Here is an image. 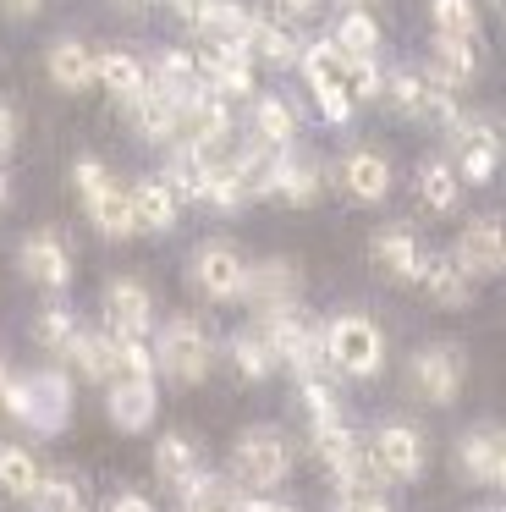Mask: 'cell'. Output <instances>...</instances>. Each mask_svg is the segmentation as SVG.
Returning a JSON list of instances; mask_svg holds the SVG:
<instances>
[{
    "label": "cell",
    "instance_id": "obj_1",
    "mask_svg": "<svg viewBox=\"0 0 506 512\" xmlns=\"http://www.w3.org/2000/svg\"><path fill=\"white\" fill-rule=\"evenodd\" d=\"M0 402H6V413L22 419L28 430L61 435L66 419H72V380L44 364V369H33L28 380H6V386H0Z\"/></svg>",
    "mask_w": 506,
    "mask_h": 512
},
{
    "label": "cell",
    "instance_id": "obj_2",
    "mask_svg": "<svg viewBox=\"0 0 506 512\" xmlns=\"http://www.w3.org/2000/svg\"><path fill=\"white\" fill-rule=\"evenodd\" d=\"M149 353H154V369H160L171 386H198V380H209V369H215V336H209L204 320L176 314V320L160 325Z\"/></svg>",
    "mask_w": 506,
    "mask_h": 512
},
{
    "label": "cell",
    "instance_id": "obj_3",
    "mask_svg": "<svg viewBox=\"0 0 506 512\" xmlns=\"http://www.w3.org/2000/svg\"><path fill=\"white\" fill-rule=\"evenodd\" d=\"M292 474V435L275 424H253L231 446V485L237 490H275Z\"/></svg>",
    "mask_w": 506,
    "mask_h": 512
},
{
    "label": "cell",
    "instance_id": "obj_4",
    "mask_svg": "<svg viewBox=\"0 0 506 512\" xmlns=\"http://www.w3.org/2000/svg\"><path fill=\"white\" fill-rule=\"evenodd\" d=\"M325 331V358L336 375L347 380H369L380 375L385 364V331L369 320V314H336L330 325H319Z\"/></svg>",
    "mask_w": 506,
    "mask_h": 512
},
{
    "label": "cell",
    "instance_id": "obj_5",
    "mask_svg": "<svg viewBox=\"0 0 506 512\" xmlns=\"http://www.w3.org/2000/svg\"><path fill=\"white\" fill-rule=\"evenodd\" d=\"M462 386H468V358L446 342L418 347L413 364H407V391H413V402H424V408H451V402L462 397Z\"/></svg>",
    "mask_w": 506,
    "mask_h": 512
},
{
    "label": "cell",
    "instance_id": "obj_6",
    "mask_svg": "<svg viewBox=\"0 0 506 512\" xmlns=\"http://www.w3.org/2000/svg\"><path fill=\"white\" fill-rule=\"evenodd\" d=\"M363 452H369L374 474L396 479V485L418 479V474H424V463H429V446H424V435H418L413 424H380V430L363 441Z\"/></svg>",
    "mask_w": 506,
    "mask_h": 512
},
{
    "label": "cell",
    "instance_id": "obj_7",
    "mask_svg": "<svg viewBox=\"0 0 506 512\" xmlns=\"http://www.w3.org/2000/svg\"><path fill=\"white\" fill-rule=\"evenodd\" d=\"M446 133H451V149H457V166H451L457 182H468V188L490 182L495 166H501V138H495L490 116H457Z\"/></svg>",
    "mask_w": 506,
    "mask_h": 512
},
{
    "label": "cell",
    "instance_id": "obj_8",
    "mask_svg": "<svg viewBox=\"0 0 506 512\" xmlns=\"http://www.w3.org/2000/svg\"><path fill=\"white\" fill-rule=\"evenodd\" d=\"M198 72H204V89L215 100H248L253 94V56L237 39H204V50H193Z\"/></svg>",
    "mask_w": 506,
    "mask_h": 512
},
{
    "label": "cell",
    "instance_id": "obj_9",
    "mask_svg": "<svg viewBox=\"0 0 506 512\" xmlns=\"http://www.w3.org/2000/svg\"><path fill=\"white\" fill-rule=\"evenodd\" d=\"M242 270H248V259L237 254L231 243H198L193 254H187V281H193V292H204L209 303H231L242 292Z\"/></svg>",
    "mask_w": 506,
    "mask_h": 512
},
{
    "label": "cell",
    "instance_id": "obj_10",
    "mask_svg": "<svg viewBox=\"0 0 506 512\" xmlns=\"http://www.w3.org/2000/svg\"><path fill=\"white\" fill-rule=\"evenodd\" d=\"M457 474L468 485H484V490H495L506 479V446H501V424L495 419H484V424L457 435Z\"/></svg>",
    "mask_w": 506,
    "mask_h": 512
},
{
    "label": "cell",
    "instance_id": "obj_11",
    "mask_svg": "<svg viewBox=\"0 0 506 512\" xmlns=\"http://www.w3.org/2000/svg\"><path fill=\"white\" fill-rule=\"evenodd\" d=\"M297 292H303V270H297V259H264V265L242 270L237 298H248L253 314H270V309H292Z\"/></svg>",
    "mask_w": 506,
    "mask_h": 512
},
{
    "label": "cell",
    "instance_id": "obj_12",
    "mask_svg": "<svg viewBox=\"0 0 506 512\" xmlns=\"http://www.w3.org/2000/svg\"><path fill=\"white\" fill-rule=\"evenodd\" d=\"M105 320L116 336H149L154 331V292L138 276H116L105 287Z\"/></svg>",
    "mask_w": 506,
    "mask_h": 512
},
{
    "label": "cell",
    "instance_id": "obj_13",
    "mask_svg": "<svg viewBox=\"0 0 506 512\" xmlns=\"http://www.w3.org/2000/svg\"><path fill=\"white\" fill-rule=\"evenodd\" d=\"M501 259H506V248H501V226H495L490 215H479V221L462 226L457 248H451V265H457L468 281H479V276H501Z\"/></svg>",
    "mask_w": 506,
    "mask_h": 512
},
{
    "label": "cell",
    "instance_id": "obj_14",
    "mask_svg": "<svg viewBox=\"0 0 506 512\" xmlns=\"http://www.w3.org/2000/svg\"><path fill=\"white\" fill-rule=\"evenodd\" d=\"M17 265H22V276L44 292H61L66 281H72V254H66V243L50 232H33L28 243L17 248Z\"/></svg>",
    "mask_w": 506,
    "mask_h": 512
},
{
    "label": "cell",
    "instance_id": "obj_15",
    "mask_svg": "<svg viewBox=\"0 0 506 512\" xmlns=\"http://www.w3.org/2000/svg\"><path fill=\"white\" fill-rule=\"evenodd\" d=\"M154 380H132V375H116L110 380V402H105V413H110V424H116L121 435H143L154 424Z\"/></svg>",
    "mask_w": 506,
    "mask_h": 512
},
{
    "label": "cell",
    "instance_id": "obj_16",
    "mask_svg": "<svg viewBox=\"0 0 506 512\" xmlns=\"http://www.w3.org/2000/svg\"><path fill=\"white\" fill-rule=\"evenodd\" d=\"M154 479H160L176 501H182L198 479H204V463H198V452H193V441H187V435L171 430V435H160V441H154Z\"/></svg>",
    "mask_w": 506,
    "mask_h": 512
},
{
    "label": "cell",
    "instance_id": "obj_17",
    "mask_svg": "<svg viewBox=\"0 0 506 512\" xmlns=\"http://www.w3.org/2000/svg\"><path fill=\"white\" fill-rule=\"evenodd\" d=\"M369 265L380 270L385 281L407 287V281H418V265H424V248H418L407 232H374V237H369Z\"/></svg>",
    "mask_w": 506,
    "mask_h": 512
},
{
    "label": "cell",
    "instance_id": "obj_18",
    "mask_svg": "<svg viewBox=\"0 0 506 512\" xmlns=\"http://www.w3.org/2000/svg\"><path fill=\"white\" fill-rule=\"evenodd\" d=\"M341 188L358 204H385L391 199V160L374 155V149H358V155L341 160Z\"/></svg>",
    "mask_w": 506,
    "mask_h": 512
},
{
    "label": "cell",
    "instance_id": "obj_19",
    "mask_svg": "<svg viewBox=\"0 0 506 512\" xmlns=\"http://www.w3.org/2000/svg\"><path fill=\"white\" fill-rule=\"evenodd\" d=\"M479 72V56H473V39H440L435 34V45H429V72H424V83H435V89H451L457 94L462 83Z\"/></svg>",
    "mask_w": 506,
    "mask_h": 512
},
{
    "label": "cell",
    "instance_id": "obj_20",
    "mask_svg": "<svg viewBox=\"0 0 506 512\" xmlns=\"http://www.w3.org/2000/svg\"><path fill=\"white\" fill-rule=\"evenodd\" d=\"M127 204H132V232H149V237H165L176 226V199L160 177L154 182H138L127 188Z\"/></svg>",
    "mask_w": 506,
    "mask_h": 512
},
{
    "label": "cell",
    "instance_id": "obj_21",
    "mask_svg": "<svg viewBox=\"0 0 506 512\" xmlns=\"http://www.w3.org/2000/svg\"><path fill=\"white\" fill-rule=\"evenodd\" d=\"M149 89L165 94V100H193V94H204V72H198L193 50H160V61L149 72Z\"/></svg>",
    "mask_w": 506,
    "mask_h": 512
},
{
    "label": "cell",
    "instance_id": "obj_22",
    "mask_svg": "<svg viewBox=\"0 0 506 512\" xmlns=\"http://www.w3.org/2000/svg\"><path fill=\"white\" fill-rule=\"evenodd\" d=\"M61 358H72V369L83 380H99V386L116 380V336H110V331H77L72 347H66Z\"/></svg>",
    "mask_w": 506,
    "mask_h": 512
},
{
    "label": "cell",
    "instance_id": "obj_23",
    "mask_svg": "<svg viewBox=\"0 0 506 512\" xmlns=\"http://www.w3.org/2000/svg\"><path fill=\"white\" fill-rule=\"evenodd\" d=\"M44 67H50L55 89L77 94L83 83H94V50H88L83 39H55V45L44 50Z\"/></svg>",
    "mask_w": 506,
    "mask_h": 512
},
{
    "label": "cell",
    "instance_id": "obj_24",
    "mask_svg": "<svg viewBox=\"0 0 506 512\" xmlns=\"http://www.w3.org/2000/svg\"><path fill=\"white\" fill-rule=\"evenodd\" d=\"M94 78L105 83L121 105H132L143 89H149V67H143L138 56H127V50H105V56H94Z\"/></svg>",
    "mask_w": 506,
    "mask_h": 512
},
{
    "label": "cell",
    "instance_id": "obj_25",
    "mask_svg": "<svg viewBox=\"0 0 506 512\" xmlns=\"http://www.w3.org/2000/svg\"><path fill=\"white\" fill-rule=\"evenodd\" d=\"M83 199H88V215H94V226H99L105 237H116V243H121V237H138V232H132L127 188H116V177H105L99 188H88Z\"/></svg>",
    "mask_w": 506,
    "mask_h": 512
},
{
    "label": "cell",
    "instance_id": "obj_26",
    "mask_svg": "<svg viewBox=\"0 0 506 512\" xmlns=\"http://www.w3.org/2000/svg\"><path fill=\"white\" fill-rule=\"evenodd\" d=\"M418 287H424L440 309H462V303L473 298V281L462 276L451 259H429V254H424V265H418Z\"/></svg>",
    "mask_w": 506,
    "mask_h": 512
},
{
    "label": "cell",
    "instance_id": "obj_27",
    "mask_svg": "<svg viewBox=\"0 0 506 512\" xmlns=\"http://www.w3.org/2000/svg\"><path fill=\"white\" fill-rule=\"evenodd\" d=\"M253 138H259V144H275V149H292L297 111L286 100H275V94H259V100H253Z\"/></svg>",
    "mask_w": 506,
    "mask_h": 512
},
{
    "label": "cell",
    "instance_id": "obj_28",
    "mask_svg": "<svg viewBox=\"0 0 506 512\" xmlns=\"http://www.w3.org/2000/svg\"><path fill=\"white\" fill-rule=\"evenodd\" d=\"M462 199V182L457 171L446 166V160H429V166H418V204H424L429 215H451Z\"/></svg>",
    "mask_w": 506,
    "mask_h": 512
},
{
    "label": "cell",
    "instance_id": "obj_29",
    "mask_svg": "<svg viewBox=\"0 0 506 512\" xmlns=\"http://www.w3.org/2000/svg\"><path fill=\"white\" fill-rule=\"evenodd\" d=\"M242 45H248V56L270 61V67H292V61L303 56V50H297V39L286 34L281 23H264V17H253V23H248V39H242Z\"/></svg>",
    "mask_w": 506,
    "mask_h": 512
},
{
    "label": "cell",
    "instance_id": "obj_30",
    "mask_svg": "<svg viewBox=\"0 0 506 512\" xmlns=\"http://www.w3.org/2000/svg\"><path fill=\"white\" fill-rule=\"evenodd\" d=\"M165 188H171V199L182 204V199H193V204H204V182H209V160L198 155V149H176L171 155V171H165Z\"/></svg>",
    "mask_w": 506,
    "mask_h": 512
},
{
    "label": "cell",
    "instance_id": "obj_31",
    "mask_svg": "<svg viewBox=\"0 0 506 512\" xmlns=\"http://www.w3.org/2000/svg\"><path fill=\"white\" fill-rule=\"evenodd\" d=\"M330 45H336L341 56H380V23H374L363 6H347V17L336 23Z\"/></svg>",
    "mask_w": 506,
    "mask_h": 512
},
{
    "label": "cell",
    "instance_id": "obj_32",
    "mask_svg": "<svg viewBox=\"0 0 506 512\" xmlns=\"http://www.w3.org/2000/svg\"><path fill=\"white\" fill-rule=\"evenodd\" d=\"M380 100L391 105L402 122H424V100H429V83L418 72H396V78H380Z\"/></svg>",
    "mask_w": 506,
    "mask_h": 512
},
{
    "label": "cell",
    "instance_id": "obj_33",
    "mask_svg": "<svg viewBox=\"0 0 506 512\" xmlns=\"http://www.w3.org/2000/svg\"><path fill=\"white\" fill-rule=\"evenodd\" d=\"M231 369H237L242 380H264V375H275L281 364H275L270 342H264V336L248 325V331H237V336H231Z\"/></svg>",
    "mask_w": 506,
    "mask_h": 512
},
{
    "label": "cell",
    "instance_id": "obj_34",
    "mask_svg": "<svg viewBox=\"0 0 506 512\" xmlns=\"http://www.w3.org/2000/svg\"><path fill=\"white\" fill-rule=\"evenodd\" d=\"M39 479H44V468L28 446H0V490H6V496L28 501V490L39 485Z\"/></svg>",
    "mask_w": 506,
    "mask_h": 512
},
{
    "label": "cell",
    "instance_id": "obj_35",
    "mask_svg": "<svg viewBox=\"0 0 506 512\" xmlns=\"http://www.w3.org/2000/svg\"><path fill=\"white\" fill-rule=\"evenodd\" d=\"M182 507H187V512H242V507H248V490H237L231 479H209V474H204V479H198V485L182 496Z\"/></svg>",
    "mask_w": 506,
    "mask_h": 512
},
{
    "label": "cell",
    "instance_id": "obj_36",
    "mask_svg": "<svg viewBox=\"0 0 506 512\" xmlns=\"http://www.w3.org/2000/svg\"><path fill=\"white\" fill-rule=\"evenodd\" d=\"M319 193H325L319 171L303 166V160H286V166H281V182H275V199L292 204V210H308V204H319Z\"/></svg>",
    "mask_w": 506,
    "mask_h": 512
},
{
    "label": "cell",
    "instance_id": "obj_37",
    "mask_svg": "<svg viewBox=\"0 0 506 512\" xmlns=\"http://www.w3.org/2000/svg\"><path fill=\"white\" fill-rule=\"evenodd\" d=\"M429 23L440 39H473L479 34V6L473 0H429Z\"/></svg>",
    "mask_w": 506,
    "mask_h": 512
},
{
    "label": "cell",
    "instance_id": "obj_38",
    "mask_svg": "<svg viewBox=\"0 0 506 512\" xmlns=\"http://www.w3.org/2000/svg\"><path fill=\"white\" fill-rule=\"evenodd\" d=\"M28 507L33 512H83V490L66 474H44L39 485L28 490Z\"/></svg>",
    "mask_w": 506,
    "mask_h": 512
},
{
    "label": "cell",
    "instance_id": "obj_39",
    "mask_svg": "<svg viewBox=\"0 0 506 512\" xmlns=\"http://www.w3.org/2000/svg\"><path fill=\"white\" fill-rule=\"evenodd\" d=\"M72 336H77V320L66 309H39L33 314V347H39V353H66V347H72Z\"/></svg>",
    "mask_w": 506,
    "mask_h": 512
},
{
    "label": "cell",
    "instance_id": "obj_40",
    "mask_svg": "<svg viewBox=\"0 0 506 512\" xmlns=\"http://www.w3.org/2000/svg\"><path fill=\"white\" fill-rule=\"evenodd\" d=\"M341 94H347L352 105L380 100V61L374 56H341Z\"/></svg>",
    "mask_w": 506,
    "mask_h": 512
},
{
    "label": "cell",
    "instance_id": "obj_41",
    "mask_svg": "<svg viewBox=\"0 0 506 512\" xmlns=\"http://www.w3.org/2000/svg\"><path fill=\"white\" fill-rule=\"evenodd\" d=\"M303 72H308V83H314V94L341 89V50L330 45V39L308 45V50H303Z\"/></svg>",
    "mask_w": 506,
    "mask_h": 512
},
{
    "label": "cell",
    "instance_id": "obj_42",
    "mask_svg": "<svg viewBox=\"0 0 506 512\" xmlns=\"http://www.w3.org/2000/svg\"><path fill=\"white\" fill-rule=\"evenodd\" d=\"M171 12L182 28H193L198 39L209 34V23H215V0H171Z\"/></svg>",
    "mask_w": 506,
    "mask_h": 512
},
{
    "label": "cell",
    "instance_id": "obj_43",
    "mask_svg": "<svg viewBox=\"0 0 506 512\" xmlns=\"http://www.w3.org/2000/svg\"><path fill=\"white\" fill-rule=\"evenodd\" d=\"M336 512H391L374 490H341V501H336Z\"/></svg>",
    "mask_w": 506,
    "mask_h": 512
},
{
    "label": "cell",
    "instance_id": "obj_44",
    "mask_svg": "<svg viewBox=\"0 0 506 512\" xmlns=\"http://www.w3.org/2000/svg\"><path fill=\"white\" fill-rule=\"evenodd\" d=\"M319 116H325V122H347V116H352V100H347V94H341V89H325V94H319Z\"/></svg>",
    "mask_w": 506,
    "mask_h": 512
},
{
    "label": "cell",
    "instance_id": "obj_45",
    "mask_svg": "<svg viewBox=\"0 0 506 512\" xmlns=\"http://www.w3.org/2000/svg\"><path fill=\"white\" fill-rule=\"evenodd\" d=\"M105 512H160V507H154L149 496H138V490H121V496L105 501Z\"/></svg>",
    "mask_w": 506,
    "mask_h": 512
},
{
    "label": "cell",
    "instance_id": "obj_46",
    "mask_svg": "<svg viewBox=\"0 0 506 512\" xmlns=\"http://www.w3.org/2000/svg\"><path fill=\"white\" fill-rule=\"evenodd\" d=\"M17 144V116H11V105H0V155Z\"/></svg>",
    "mask_w": 506,
    "mask_h": 512
},
{
    "label": "cell",
    "instance_id": "obj_47",
    "mask_svg": "<svg viewBox=\"0 0 506 512\" xmlns=\"http://www.w3.org/2000/svg\"><path fill=\"white\" fill-rule=\"evenodd\" d=\"M281 12H286V17H314L319 0H281Z\"/></svg>",
    "mask_w": 506,
    "mask_h": 512
},
{
    "label": "cell",
    "instance_id": "obj_48",
    "mask_svg": "<svg viewBox=\"0 0 506 512\" xmlns=\"http://www.w3.org/2000/svg\"><path fill=\"white\" fill-rule=\"evenodd\" d=\"M0 6H6L11 17H33V12L44 6V0H0Z\"/></svg>",
    "mask_w": 506,
    "mask_h": 512
},
{
    "label": "cell",
    "instance_id": "obj_49",
    "mask_svg": "<svg viewBox=\"0 0 506 512\" xmlns=\"http://www.w3.org/2000/svg\"><path fill=\"white\" fill-rule=\"evenodd\" d=\"M242 512H297V507H286V501H248Z\"/></svg>",
    "mask_w": 506,
    "mask_h": 512
},
{
    "label": "cell",
    "instance_id": "obj_50",
    "mask_svg": "<svg viewBox=\"0 0 506 512\" xmlns=\"http://www.w3.org/2000/svg\"><path fill=\"white\" fill-rule=\"evenodd\" d=\"M116 6H121V12H127V17H143V12H149V6H154V0H116Z\"/></svg>",
    "mask_w": 506,
    "mask_h": 512
},
{
    "label": "cell",
    "instance_id": "obj_51",
    "mask_svg": "<svg viewBox=\"0 0 506 512\" xmlns=\"http://www.w3.org/2000/svg\"><path fill=\"white\" fill-rule=\"evenodd\" d=\"M0 204H6V171H0Z\"/></svg>",
    "mask_w": 506,
    "mask_h": 512
},
{
    "label": "cell",
    "instance_id": "obj_52",
    "mask_svg": "<svg viewBox=\"0 0 506 512\" xmlns=\"http://www.w3.org/2000/svg\"><path fill=\"white\" fill-rule=\"evenodd\" d=\"M6 380H11V375H6V364H0V386H6Z\"/></svg>",
    "mask_w": 506,
    "mask_h": 512
},
{
    "label": "cell",
    "instance_id": "obj_53",
    "mask_svg": "<svg viewBox=\"0 0 506 512\" xmlns=\"http://www.w3.org/2000/svg\"><path fill=\"white\" fill-rule=\"evenodd\" d=\"M479 512H501V507H479Z\"/></svg>",
    "mask_w": 506,
    "mask_h": 512
},
{
    "label": "cell",
    "instance_id": "obj_54",
    "mask_svg": "<svg viewBox=\"0 0 506 512\" xmlns=\"http://www.w3.org/2000/svg\"><path fill=\"white\" fill-rule=\"evenodd\" d=\"M341 6H358V0H341Z\"/></svg>",
    "mask_w": 506,
    "mask_h": 512
}]
</instances>
